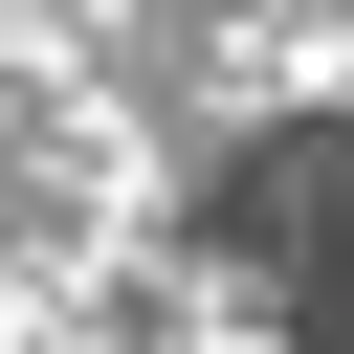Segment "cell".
I'll use <instances>...</instances> for the list:
<instances>
[{"instance_id": "obj_1", "label": "cell", "mask_w": 354, "mask_h": 354, "mask_svg": "<svg viewBox=\"0 0 354 354\" xmlns=\"http://www.w3.org/2000/svg\"><path fill=\"white\" fill-rule=\"evenodd\" d=\"M332 199H288V177H243V243L288 266V310H310V354H354V155H310Z\"/></svg>"}]
</instances>
